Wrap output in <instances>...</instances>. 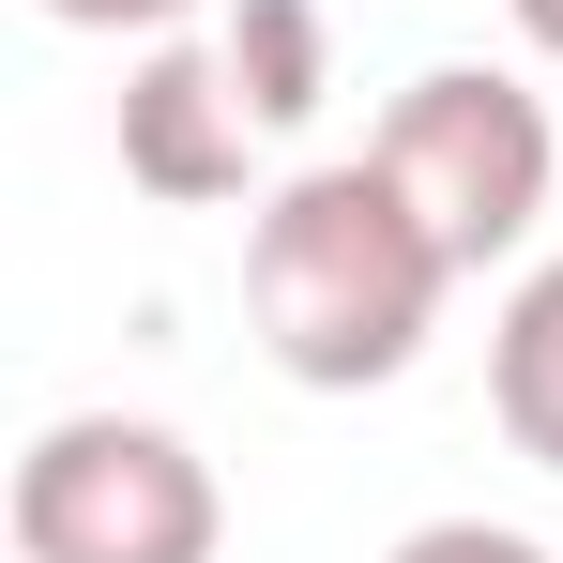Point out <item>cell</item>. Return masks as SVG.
<instances>
[{"instance_id":"6da1fadb","label":"cell","mask_w":563,"mask_h":563,"mask_svg":"<svg viewBox=\"0 0 563 563\" xmlns=\"http://www.w3.org/2000/svg\"><path fill=\"white\" fill-rule=\"evenodd\" d=\"M457 289L472 275L442 260V229L396 198L380 153H320L275 198H244V320H260L275 380H305V396L411 380V351L442 335Z\"/></svg>"},{"instance_id":"7a4b0ae2","label":"cell","mask_w":563,"mask_h":563,"mask_svg":"<svg viewBox=\"0 0 563 563\" xmlns=\"http://www.w3.org/2000/svg\"><path fill=\"white\" fill-rule=\"evenodd\" d=\"M366 153L396 168V198L442 229V260H457V275L518 260V244L549 229V184H563L549 92H533V77H503V62H427L411 92L380 107Z\"/></svg>"},{"instance_id":"3957f363","label":"cell","mask_w":563,"mask_h":563,"mask_svg":"<svg viewBox=\"0 0 563 563\" xmlns=\"http://www.w3.org/2000/svg\"><path fill=\"white\" fill-rule=\"evenodd\" d=\"M229 487L153 411H62L15 457V563H213Z\"/></svg>"},{"instance_id":"277c9868","label":"cell","mask_w":563,"mask_h":563,"mask_svg":"<svg viewBox=\"0 0 563 563\" xmlns=\"http://www.w3.org/2000/svg\"><path fill=\"white\" fill-rule=\"evenodd\" d=\"M260 107L229 92V62H213V31H153L137 62H122V184L168 198V213H229V198H260Z\"/></svg>"},{"instance_id":"5b68a950","label":"cell","mask_w":563,"mask_h":563,"mask_svg":"<svg viewBox=\"0 0 563 563\" xmlns=\"http://www.w3.org/2000/svg\"><path fill=\"white\" fill-rule=\"evenodd\" d=\"M213 62L260 107V137H305L320 92H335V15L320 0H213Z\"/></svg>"},{"instance_id":"8992f818","label":"cell","mask_w":563,"mask_h":563,"mask_svg":"<svg viewBox=\"0 0 563 563\" xmlns=\"http://www.w3.org/2000/svg\"><path fill=\"white\" fill-rule=\"evenodd\" d=\"M487 411H503V442L533 472H563V260L503 289V320H487Z\"/></svg>"},{"instance_id":"52a82bcc","label":"cell","mask_w":563,"mask_h":563,"mask_svg":"<svg viewBox=\"0 0 563 563\" xmlns=\"http://www.w3.org/2000/svg\"><path fill=\"white\" fill-rule=\"evenodd\" d=\"M380 563H549L533 533H503V518H427V533H396Z\"/></svg>"},{"instance_id":"ba28073f","label":"cell","mask_w":563,"mask_h":563,"mask_svg":"<svg viewBox=\"0 0 563 563\" xmlns=\"http://www.w3.org/2000/svg\"><path fill=\"white\" fill-rule=\"evenodd\" d=\"M31 15H62V31H137V46H153V31H198L213 0H31Z\"/></svg>"},{"instance_id":"9c48e42d","label":"cell","mask_w":563,"mask_h":563,"mask_svg":"<svg viewBox=\"0 0 563 563\" xmlns=\"http://www.w3.org/2000/svg\"><path fill=\"white\" fill-rule=\"evenodd\" d=\"M503 15H518V46H533V62H563V0H503Z\"/></svg>"}]
</instances>
